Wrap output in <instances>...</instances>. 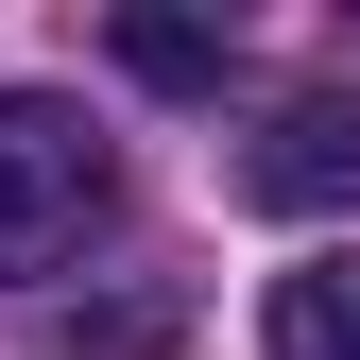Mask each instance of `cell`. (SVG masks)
Returning <instances> with one entry per match:
<instances>
[{
    "instance_id": "cell-4",
    "label": "cell",
    "mask_w": 360,
    "mask_h": 360,
    "mask_svg": "<svg viewBox=\"0 0 360 360\" xmlns=\"http://www.w3.org/2000/svg\"><path fill=\"white\" fill-rule=\"evenodd\" d=\"M103 52L138 86H223V18H155V0H138V18H103Z\"/></svg>"
},
{
    "instance_id": "cell-5",
    "label": "cell",
    "mask_w": 360,
    "mask_h": 360,
    "mask_svg": "<svg viewBox=\"0 0 360 360\" xmlns=\"http://www.w3.org/2000/svg\"><path fill=\"white\" fill-rule=\"evenodd\" d=\"M52 343H69V360H155L172 309H155V292H138V309H52Z\"/></svg>"
},
{
    "instance_id": "cell-3",
    "label": "cell",
    "mask_w": 360,
    "mask_h": 360,
    "mask_svg": "<svg viewBox=\"0 0 360 360\" xmlns=\"http://www.w3.org/2000/svg\"><path fill=\"white\" fill-rule=\"evenodd\" d=\"M275 360H360V240L275 275Z\"/></svg>"
},
{
    "instance_id": "cell-1",
    "label": "cell",
    "mask_w": 360,
    "mask_h": 360,
    "mask_svg": "<svg viewBox=\"0 0 360 360\" xmlns=\"http://www.w3.org/2000/svg\"><path fill=\"white\" fill-rule=\"evenodd\" d=\"M103 206H120L103 120H86V103H52V86H0V275L86 257V240H103Z\"/></svg>"
},
{
    "instance_id": "cell-2",
    "label": "cell",
    "mask_w": 360,
    "mask_h": 360,
    "mask_svg": "<svg viewBox=\"0 0 360 360\" xmlns=\"http://www.w3.org/2000/svg\"><path fill=\"white\" fill-rule=\"evenodd\" d=\"M240 189L257 206H360V86H309L240 138Z\"/></svg>"
}]
</instances>
